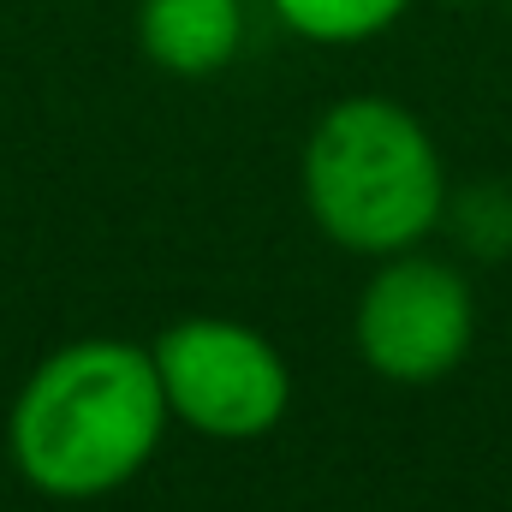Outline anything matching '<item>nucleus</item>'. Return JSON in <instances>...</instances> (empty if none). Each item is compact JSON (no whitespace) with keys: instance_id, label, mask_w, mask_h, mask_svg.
I'll return each mask as SVG.
<instances>
[{"instance_id":"f257e3e1","label":"nucleus","mask_w":512,"mask_h":512,"mask_svg":"<svg viewBox=\"0 0 512 512\" xmlns=\"http://www.w3.org/2000/svg\"><path fill=\"white\" fill-rule=\"evenodd\" d=\"M167 423L155 352L126 340H78L54 352L12 405V459L30 489L90 501L143 471Z\"/></svg>"},{"instance_id":"f03ea898","label":"nucleus","mask_w":512,"mask_h":512,"mask_svg":"<svg viewBox=\"0 0 512 512\" xmlns=\"http://www.w3.org/2000/svg\"><path fill=\"white\" fill-rule=\"evenodd\" d=\"M304 203L346 251L399 256L447 215V173L429 131L399 102L352 96L304 143Z\"/></svg>"},{"instance_id":"7ed1b4c3","label":"nucleus","mask_w":512,"mask_h":512,"mask_svg":"<svg viewBox=\"0 0 512 512\" xmlns=\"http://www.w3.org/2000/svg\"><path fill=\"white\" fill-rule=\"evenodd\" d=\"M155 370H161L167 411H179L191 429L221 441H251L274 429L292 393L280 352L262 334L215 316L167 328L155 346Z\"/></svg>"},{"instance_id":"20e7f679","label":"nucleus","mask_w":512,"mask_h":512,"mask_svg":"<svg viewBox=\"0 0 512 512\" xmlns=\"http://www.w3.org/2000/svg\"><path fill=\"white\" fill-rule=\"evenodd\" d=\"M352 334L364 364L387 382H441L471 352L477 304L459 268L399 251L364 286Z\"/></svg>"},{"instance_id":"39448f33","label":"nucleus","mask_w":512,"mask_h":512,"mask_svg":"<svg viewBox=\"0 0 512 512\" xmlns=\"http://www.w3.org/2000/svg\"><path fill=\"white\" fill-rule=\"evenodd\" d=\"M137 30L161 72L209 78L233 60L245 36V6L239 0H143Z\"/></svg>"},{"instance_id":"423d86ee","label":"nucleus","mask_w":512,"mask_h":512,"mask_svg":"<svg viewBox=\"0 0 512 512\" xmlns=\"http://www.w3.org/2000/svg\"><path fill=\"white\" fill-rule=\"evenodd\" d=\"M274 12L310 42H364L382 36L405 0H274Z\"/></svg>"}]
</instances>
